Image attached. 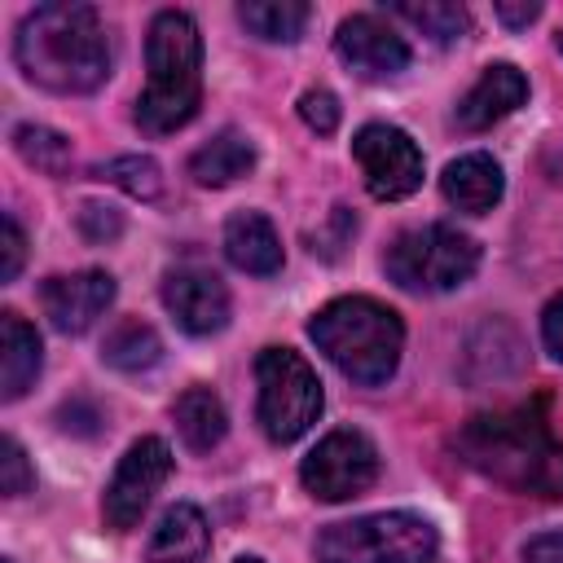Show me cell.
<instances>
[{
  "label": "cell",
  "instance_id": "cell-1",
  "mask_svg": "<svg viewBox=\"0 0 563 563\" xmlns=\"http://www.w3.org/2000/svg\"><path fill=\"white\" fill-rule=\"evenodd\" d=\"M449 444L471 471H479L501 488L532 497H563V444L550 435L537 409L475 413L453 431Z\"/></svg>",
  "mask_w": 563,
  "mask_h": 563
},
{
  "label": "cell",
  "instance_id": "cell-2",
  "mask_svg": "<svg viewBox=\"0 0 563 563\" xmlns=\"http://www.w3.org/2000/svg\"><path fill=\"white\" fill-rule=\"evenodd\" d=\"M18 70L48 92H92L110 75V40L92 4H40L13 35Z\"/></svg>",
  "mask_w": 563,
  "mask_h": 563
},
{
  "label": "cell",
  "instance_id": "cell-3",
  "mask_svg": "<svg viewBox=\"0 0 563 563\" xmlns=\"http://www.w3.org/2000/svg\"><path fill=\"white\" fill-rule=\"evenodd\" d=\"M145 92L136 101V123L150 136H167L198 114L202 101V35L180 9H163L145 35Z\"/></svg>",
  "mask_w": 563,
  "mask_h": 563
},
{
  "label": "cell",
  "instance_id": "cell-4",
  "mask_svg": "<svg viewBox=\"0 0 563 563\" xmlns=\"http://www.w3.org/2000/svg\"><path fill=\"white\" fill-rule=\"evenodd\" d=\"M308 334L339 365V374H347L361 387L387 383L396 374L400 347H405L400 317L369 295H343V299L325 303L308 321Z\"/></svg>",
  "mask_w": 563,
  "mask_h": 563
},
{
  "label": "cell",
  "instance_id": "cell-5",
  "mask_svg": "<svg viewBox=\"0 0 563 563\" xmlns=\"http://www.w3.org/2000/svg\"><path fill=\"white\" fill-rule=\"evenodd\" d=\"M435 550H440L435 528L409 510L343 519L317 537L321 563H431Z\"/></svg>",
  "mask_w": 563,
  "mask_h": 563
},
{
  "label": "cell",
  "instance_id": "cell-6",
  "mask_svg": "<svg viewBox=\"0 0 563 563\" xmlns=\"http://www.w3.org/2000/svg\"><path fill=\"white\" fill-rule=\"evenodd\" d=\"M383 268L400 290L440 295V290H453V286L471 282V273L479 268V242L457 233L453 224L405 229V233L391 238V246L383 255Z\"/></svg>",
  "mask_w": 563,
  "mask_h": 563
},
{
  "label": "cell",
  "instance_id": "cell-7",
  "mask_svg": "<svg viewBox=\"0 0 563 563\" xmlns=\"http://www.w3.org/2000/svg\"><path fill=\"white\" fill-rule=\"evenodd\" d=\"M255 387H260L255 418L273 444L299 440L321 418V405H325L321 383L312 365L290 347H264L255 356Z\"/></svg>",
  "mask_w": 563,
  "mask_h": 563
},
{
  "label": "cell",
  "instance_id": "cell-8",
  "mask_svg": "<svg viewBox=\"0 0 563 563\" xmlns=\"http://www.w3.org/2000/svg\"><path fill=\"white\" fill-rule=\"evenodd\" d=\"M299 479L317 501L361 497L378 479V449H374V440L365 431L339 427V431L317 440V449L299 466Z\"/></svg>",
  "mask_w": 563,
  "mask_h": 563
},
{
  "label": "cell",
  "instance_id": "cell-9",
  "mask_svg": "<svg viewBox=\"0 0 563 563\" xmlns=\"http://www.w3.org/2000/svg\"><path fill=\"white\" fill-rule=\"evenodd\" d=\"M172 475V449L158 435H141L114 466L106 497H101V519L114 532H128L141 523L145 506L154 501V493L163 488V479Z\"/></svg>",
  "mask_w": 563,
  "mask_h": 563
},
{
  "label": "cell",
  "instance_id": "cell-10",
  "mask_svg": "<svg viewBox=\"0 0 563 563\" xmlns=\"http://www.w3.org/2000/svg\"><path fill=\"white\" fill-rule=\"evenodd\" d=\"M352 154L365 172V189L383 202H400L422 185V150L405 128L365 123L352 136Z\"/></svg>",
  "mask_w": 563,
  "mask_h": 563
},
{
  "label": "cell",
  "instance_id": "cell-11",
  "mask_svg": "<svg viewBox=\"0 0 563 563\" xmlns=\"http://www.w3.org/2000/svg\"><path fill=\"white\" fill-rule=\"evenodd\" d=\"M163 303L185 334H216L229 325V290L202 264H180L163 277Z\"/></svg>",
  "mask_w": 563,
  "mask_h": 563
},
{
  "label": "cell",
  "instance_id": "cell-12",
  "mask_svg": "<svg viewBox=\"0 0 563 563\" xmlns=\"http://www.w3.org/2000/svg\"><path fill=\"white\" fill-rule=\"evenodd\" d=\"M334 48L361 79H396L409 66V44L374 13L343 18L334 31Z\"/></svg>",
  "mask_w": 563,
  "mask_h": 563
},
{
  "label": "cell",
  "instance_id": "cell-13",
  "mask_svg": "<svg viewBox=\"0 0 563 563\" xmlns=\"http://www.w3.org/2000/svg\"><path fill=\"white\" fill-rule=\"evenodd\" d=\"M40 303H44V317L53 321V330H62V334H84V330L97 325V317L114 303V277L101 273V268L48 277V282L40 286Z\"/></svg>",
  "mask_w": 563,
  "mask_h": 563
},
{
  "label": "cell",
  "instance_id": "cell-14",
  "mask_svg": "<svg viewBox=\"0 0 563 563\" xmlns=\"http://www.w3.org/2000/svg\"><path fill=\"white\" fill-rule=\"evenodd\" d=\"M528 101V79L519 66L510 62H493L484 66V75L466 88V97L457 101V128L462 132H484L493 123H501L506 114H515L519 106Z\"/></svg>",
  "mask_w": 563,
  "mask_h": 563
},
{
  "label": "cell",
  "instance_id": "cell-15",
  "mask_svg": "<svg viewBox=\"0 0 563 563\" xmlns=\"http://www.w3.org/2000/svg\"><path fill=\"white\" fill-rule=\"evenodd\" d=\"M440 189H444V198H449L457 211H466V216H484V211H493V207L501 202L506 180H501L497 158L475 150V154H462V158H453V163L444 167Z\"/></svg>",
  "mask_w": 563,
  "mask_h": 563
},
{
  "label": "cell",
  "instance_id": "cell-16",
  "mask_svg": "<svg viewBox=\"0 0 563 563\" xmlns=\"http://www.w3.org/2000/svg\"><path fill=\"white\" fill-rule=\"evenodd\" d=\"M224 255L251 277H273L282 268V238L264 211H238L224 224Z\"/></svg>",
  "mask_w": 563,
  "mask_h": 563
},
{
  "label": "cell",
  "instance_id": "cell-17",
  "mask_svg": "<svg viewBox=\"0 0 563 563\" xmlns=\"http://www.w3.org/2000/svg\"><path fill=\"white\" fill-rule=\"evenodd\" d=\"M207 545H211V528H207L202 510L189 506V501H176L154 523L145 559L150 563H198L207 554Z\"/></svg>",
  "mask_w": 563,
  "mask_h": 563
},
{
  "label": "cell",
  "instance_id": "cell-18",
  "mask_svg": "<svg viewBox=\"0 0 563 563\" xmlns=\"http://www.w3.org/2000/svg\"><path fill=\"white\" fill-rule=\"evenodd\" d=\"M44 352L35 325H26L18 312H0V400L26 396V387L40 378Z\"/></svg>",
  "mask_w": 563,
  "mask_h": 563
},
{
  "label": "cell",
  "instance_id": "cell-19",
  "mask_svg": "<svg viewBox=\"0 0 563 563\" xmlns=\"http://www.w3.org/2000/svg\"><path fill=\"white\" fill-rule=\"evenodd\" d=\"M251 167H255V145H251L238 128L216 132V136H211L207 145H198L194 158H189V176H194L198 185H207V189L233 185V180H242Z\"/></svg>",
  "mask_w": 563,
  "mask_h": 563
},
{
  "label": "cell",
  "instance_id": "cell-20",
  "mask_svg": "<svg viewBox=\"0 0 563 563\" xmlns=\"http://www.w3.org/2000/svg\"><path fill=\"white\" fill-rule=\"evenodd\" d=\"M172 418H176L180 440H185L194 453L216 449V444L224 440V431H229V413H224V405H220V396H216L211 387H189V391H180Z\"/></svg>",
  "mask_w": 563,
  "mask_h": 563
},
{
  "label": "cell",
  "instance_id": "cell-21",
  "mask_svg": "<svg viewBox=\"0 0 563 563\" xmlns=\"http://www.w3.org/2000/svg\"><path fill=\"white\" fill-rule=\"evenodd\" d=\"M308 18H312V9L303 0H246V4H238V22L255 40H268V44L299 40Z\"/></svg>",
  "mask_w": 563,
  "mask_h": 563
},
{
  "label": "cell",
  "instance_id": "cell-22",
  "mask_svg": "<svg viewBox=\"0 0 563 563\" xmlns=\"http://www.w3.org/2000/svg\"><path fill=\"white\" fill-rule=\"evenodd\" d=\"M158 356H163V339L154 334V325H145L136 317L119 321L106 334V343H101V361L114 365V369H123V374H141V369L158 365Z\"/></svg>",
  "mask_w": 563,
  "mask_h": 563
},
{
  "label": "cell",
  "instance_id": "cell-23",
  "mask_svg": "<svg viewBox=\"0 0 563 563\" xmlns=\"http://www.w3.org/2000/svg\"><path fill=\"white\" fill-rule=\"evenodd\" d=\"M391 13L413 22L435 44H453V40H462L471 31V13L462 4H453V0H422V4L418 0H400V4H391Z\"/></svg>",
  "mask_w": 563,
  "mask_h": 563
},
{
  "label": "cell",
  "instance_id": "cell-24",
  "mask_svg": "<svg viewBox=\"0 0 563 563\" xmlns=\"http://www.w3.org/2000/svg\"><path fill=\"white\" fill-rule=\"evenodd\" d=\"M13 145H18V154H22L31 167H40V172H48V176H62V172L70 167V141H66L62 132L44 128V123H22V128H13Z\"/></svg>",
  "mask_w": 563,
  "mask_h": 563
},
{
  "label": "cell",
  "instance_id": "cell-25",
  "mask_svg": "<svg viewBox=\"0 0 563 563\" xmlns=\"http://www.w3.org/2000/svg\"><path fill=\"white\" fill-rule=\"evenodd\" d=\"M101 176L110 185L128 189L132 198H158V189H163V172H158V163L150 154H119V158H110L101 167Z\"/></svg>",
  "mask_w": 563,
  "mask_h": 563
},
{
  "label": "cell",
  "instance_id": "cell-26",
  "mask_svg": "<svg viewBox=\"0 0 563 563\" xmlns=\"http://www.w3.org/2000/svg\"><path fill=\"white\" fill-rule=\"evenodd\" d=\"M31 484H35V471H31L26 453H22V444L13 435H4L0 440V493L4 497H22V493H31Z\"/></svg>",
  "mask_w": 563,
  "mask_h": 563
},
{
  "label": "cell",
  "instance_id": "cell-27",
  "mask_svg": "<svg viewBox=\"0 0 563 563\" xmlns=\"http://www.w3.org/2000/svg\"><path fill=\"white\" fill-rule=\"evenodd\" d=\"M299 119L317 132V136H330L339 128V97L330 88H308L299 97Z\"/></svg>",
  "mask_w": 563,
  "mask_h": 563
},
{
  "label": "cell",
  "instance_id": "cell-28",
  "mask_svg": "<svg viewBox=\"0 0 563 563\" xmlns=\"http://www.w3.org/2000/svg\"><path fill=\"white\" fill-rule=\"evenodd\" d=\"M26 260V238L13 216H0V282H13Z\"/></svg>",
  "mask_w": 563,
  "mask_h": 563
},
{
  "label": "cell",
  "instance_id": "cell-29",
  "mask_svg": "<svg viewBox=\"0 0 563 563\" xmlns=\"http://www.w3.org/2000/svg\"><path fill=\"white\" fill-rule=\"evenodd\" d=\"M79 233H84L88 242H110V238H119V233H123V220H119V211H114V207L84 202V211H79Z\"/></svg>",
  "mask_w": 563,
  "mask_h": 563
},
{
  "label": "cell",
  "instance_id": "cell-30",
  "mask_svg": "<svg viewBox=\"0 0 563 563\" xmlns=\"http://www.w3.org/2000/svg\"><path fill=\"white\" fill-rule=\"evenodd\" d=\"M523 563H563V528L528 537L523 541Z\"/></svg>",
  "mask_w": 563,
  "mask_h": 563
},
{
  "label": "cell",
  "instance_id": "cell-31",
  "mask_svg": "<svg viewBox=\"0 0 563 563\" xmlns=\"http://www.w3.org/2000/svg\"><path fill=\"white\" fill-rule=\"evenodd\" d=\"M541 339H545L550 356L563 361V295H554L545 303V312H541Z\"/></svg>",
  "mask_w": 563,
  "mask_h": 563
},
{
  "label": "cell",
  "instance_id": "cell-32",
  "mask_svg": "<svg viewBox=\"0 0 563 563\" xmlns=\"http://www.w3.org/2000/svg\"><path fill=\"white\" fill-rule=\"evenodd\" d=\"M537 13H541V4H506V0L497 4V18H501L506 26H528Z\"/></svg>",
  "mask_w": 563,
  "mask_h": 563
},
{
  "label": "cell",
  "instance_id": "cell-33",
  "mask_svg": "<svg viewBox=\"0 0 563 563\" xmlns=\"http://www.w3.org/2000/svg\"><path fill=\"white\" fill-rule=\"evenodd\" d=\"M554 44H559V53H563V31H559V35H554Z\"/></svg>",
  "mask_w": 563,
  "mask_h": 563
},
{
  "label": "cell",
  "instance_id": "cell-34",
  "mask_svg": "<svg viewBox=\"0 0 563 563\" xmlns=\"http://www.w3.org/2000/svg\"><path fill=\"white\" fill-rule=\"evenodd\" d=\"M238 563H264V559H238Z\"/></svg>",
  "mask_w": 563,
  "mask_h": 563
}]
</instances>
